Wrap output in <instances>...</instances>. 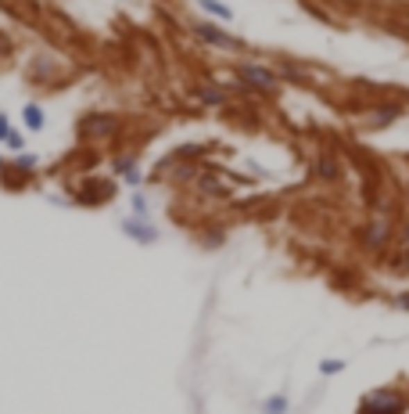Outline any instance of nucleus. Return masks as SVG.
I'll use <instances>...</instances> for the list:
<instances>
[{"label":"nucleus","mask_w":409,"mask_h":414,"mask_svg":"<svg viewBox=\"0 0 409 414\" xmlns=\"http://www.w3.org/2000/svg\"><path fill=\"white\" fill-rule=\"evenodd\" d=\"M198 97L205 101V105H219V101H223V94H219V90H198Z\"/></svg>","instance_id":"8"},{"label":"nucleus","mask_w":409,"mask_h":414,"mask_svg":"<svg viewBox=\"0 0 409 414\" xmlns=\"http://www.w3.org/2000/svg\"><path fill=\"white\" fill-rule=\"evenodd\" d=\"M18 166H22V170H33V166H36V155H22Z\"/></svg>","instance_id":"11"},{"label":"nucleus","mask_w":409,"mask_h":414,"mask_svg":"<svg viewBox=\"0 0 409 414\" xmlns=\"http://www.w3.org/2000/svg\"><path fill=\"white\" fill-rule=\"evenodd\" d=\"M8 134H11V127H8V119L0 116V141H8Z\"/></svg>","instance_id":"12"},{"label":"nucleus","mask_w":409,"mask_h":414,"mask_svg":"<svg viewBox=\"0 0 409 414\" xmlns=\"http://www.w3.org/2000/svg\"><path fill=\"white\" fill-rule=\"evenodd\" d=\"M266 407H269V411H287V400H284V397H273Z\"/></svg>","instance_id":"10"},{"label":"nucleus","mask_w":409,"mask_h":414,"mask_svg":"<svg viewBox=\"0 0 409 414\" xmlns=\"http://www.w3.org/2000/svg\"><path fill=\"white\" fill-rule=\"evenodd\" d=\"M341 367H344V360H323V364H319V371H323V375H337Z\"/></svg>","instance_id":"9"},{"label":"nucleus","mask_w":409,"mask_h":414,"mask_svg":"<svg viewBox=\"0 0 409 414\" xmlns=\"http://www.w3.org/2000/svg\"><path fill=\"white\" fill-rule=\"evenodd\" d=\"M198 4H201L208 15H215V18H219V22H230V18H233V11L223 4V0H198Z\"/></svg>","instance_id":"5"},{"label":"nucleus","mask_w":409,"mask_h":414,"mask_svg":"<svg viewBox=\"0 0 409 414\" xmlns=\"http://www.w3.org/2000/svg\"><path fill=\"white\" fill-rule=\"evenodd\" d=\"M384 234H387V223H384V220H374L370 231H366V245H381Z\"/></svg>","instance_id":"7"},{"label":"nucleus","mask_w":409,"mask_h":414,"mask_svg":"<svg viewBox=\"0 0 409 414\" xmlns=\"http://www.w3.org/2000/svg\"><path fill=\"white\" fill-rule=\"evenodd\" d=\"M22 119H26V127H29V130H40V127H43V109H40V105H26Z\"/></svg>","instance_id":"6"},{"label":"nucleus","mask_w":409,"mask_h":414,"mask_svg":"<svg viewBox=\"0 0 409 414\" xmlns=\"http://www.w3.org/2000/svg\"><path fill=\"white\" fill-rule=\"evenodd\" d=\"M241 79L248 83V87H255V90H273L276 87V76L269 69H262V65H244Z\"/></svg>","instance_id":"1"},{"label":"nucleus","mask_w":409,"mask_h":414,"mask_svg":"<svg viewBox=\"0 0 409 414\" xmlns=\"http://www.w3.org/2000/svg\"><path fill=\"white\" fill-rule=\"evenodd\" d=\"M402 407H406V400L387 397V392H374V397L362 400V411H402Z\"/></svg>","instance_id":"2"},{"label":"nucleus","mask_w":409,"mask_h":414,"mask_svg":"<svg viewBox=\"0 0 409 414\" xmlns=\"http://www.w3.org/2000/svg\"><path fill=\"white\" fill-rule=\"evenodd\" d=\"M399 310H409V296H399Z\"/></svg>","instance_id":"13"},{"label":"nucleus","mask_w":409,"mask_h":414,"mask_svg":"<svg viewBox=\"0 0 409 414\" xmlns=\"http://www.w3.org/2000/svg\"><path fill=\"white\" fill-rule=\"evenodd\" d=\"M83 130L86 134H112L115 130V119L112 116H86L83 119Z\"/></svg>","instance_id":"3"},{"label":"nucleus","mask_w":409,"mask_h":414,"mask_svg":"<svg viewBox=\"0 0 409 414\" xmlns=\"http://www.w3.org/2000/svg\"><path fill=\"white\" fill-rule=\"evenodd\" d=\"M198 36L208 40V44H215V47H237V40H230L226 33H219L215 26H198Z\"/></svg>","instance_id":"4"}]
</instances>
